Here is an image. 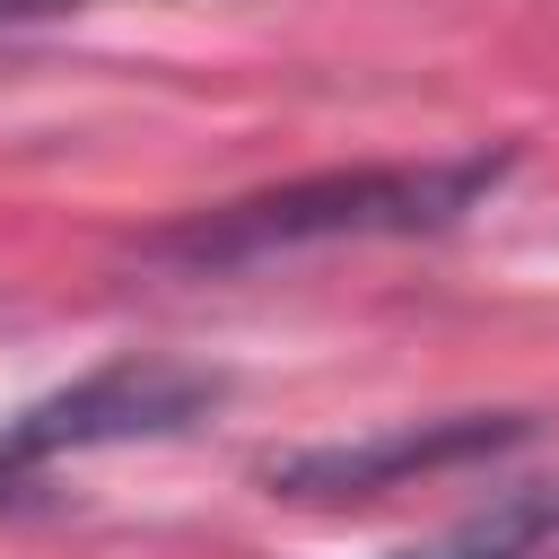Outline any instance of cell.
Returning <instances> with one entry per match:
<instances>
[{"label":"cell","instance_id":"obj_1","mask_svg":"<svg viewBox=\"0 0 559 559\" xmlns=\"http://www.w3.org/2000/svg\"><path fill=\"white\" fill-rule=\"evenodd\" d=\"M507 148H472V157H428V166H323L245 201H218L201 218H175L148 236V262L166 271H253L306 245H367V236H445L454 218H472L498 183H507Z\"/></svg>","mask_w":559,"mask_h":559},{"label":"cell","instance_id":"obj_2","mask_svg":"<svg viewBox=\"0 0 559 559\" xmlns=\"http://www.w3.org/2000/svg\"><path fill=\"white\" fill-rule=\"evenodd\" d=\"M227 402L218 367L192 358H105L79 384L26 402L17 419H0V498H26L44 472H61L70 454H105V445H148V437H183L192 419H210Z\"/></svg>","mask_w":559,"mask_h":559},{"label":"cell","instance_id":"obj_3","mask_svg":"<svg viewBox=\"0 0 559 559\" xmlns=\"http://www.w3.org/2000/svg\"><path fill=\"white\" fill-rule=\"evenodd\" d=\"M524 437H533V411H445V419H402V428H376V437L271 454L262 463V489L271 498H314V507H332V498H384L402 480H428V472L507 454Z\"/></svg>","mask_w":559,"mask_h":559},{"label":"cell","instance_id":"obj_4","mask_svg":"<svg viewBox=\"0 0 559 559\" xmlns=\"http://www.w3.org/2000/svg\"><path fill=\"white\" fill-rule=\"evenodd\" d=\"M393 559H559V480H524V489L472 507L463 524H445L437 542H411Z\"/></svg>","mask_w":559,"mask_h":559},{"label":"cell","instance_id":"obj_5","mask_svg":"<svg viewBox=\"0 0 559 559\" xmlns=\"http://www.w3.org/2000/svg\"><path fill=\"white\" fill-rule=\"evenodd\" d=\"M61 9H87V0H0V26L9 17H61Z\"/></svg>","mask_w":559,"mask_h":559}]
</instances>
